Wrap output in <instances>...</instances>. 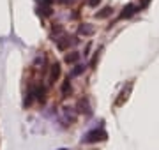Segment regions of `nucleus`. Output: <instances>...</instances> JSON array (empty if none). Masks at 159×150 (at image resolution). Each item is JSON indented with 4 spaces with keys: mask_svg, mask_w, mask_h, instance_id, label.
Wrapping results in <instances>:
<instances>
[{
    "mask_svg": "<svg viewBox=\"0 0 159 150\" xmlns=\"http://www.w3.org/2000/svg\"><path fill=\"white\" fill-rule=\"evenodd\" d=\"M62 150H66V148H62Z\"/></svg>",
    "mask_w": 159,
    "mask_h": 150,
    "instance_id": "5",
    "label": "nucleus"
},
{
    "mask_svg": "<svg viewBox=\"0 0 159 150\" xmlns=\"http://www.w3.org/2000/svg\"><path fill=\"white\" fill-rule=\"evenodd\" d=\"M60 74V67H58V64H53L50 69V81H55Z\"/></svg>",
    "mask_w": 159,
    "mask_h": 150,
    "instance_id": "2",
    "label": "nucleus"
},
{
    "mask_svg": "<svg viewBox=\"0 0 159 150\" xmlns=\"http://www.w3.org/2000/svg\"><path fill=\"white\" fill-rule=\"evenodd\" d=\"M69 90H71V88H69V81L66 80V81H64V87H62V94H67Z\"/></svg>",
    "mask_w": 159,
    "mask_h": 150,
    "instance_id": "4",
    "label": "nucleus"
},
{
    "mask_svg": "<svg viewBox=\"0 0 159 150\" xmlns=\"http://www.w3.org/2000/svg\"><path fill=\"white\" fill-rule=\"evenodd\" d=\"M78 58H80V53H71V55H67V57H66V62L73 64V62H76Z\"/></svg>",
    "mask_w": 159,
    "mask_h": 150,
    "instance_id": "3",
    "label": "nucleus"
},
{
    "mask_svg": "<svg viewBox=\"0 0 159 150\" xmlns=\"http://www.w3.org/2000/svg\"><path fill=\"white\" fill-rule=\"evenodd\" d=\"M102 139H106V133L102 129H99V131L87 133L85 138H83V143H96V141H102Z\"/></svg>",
    "mask_w": 159,
    "mask_h": 150,
    "instance_id": "1",
    "label": "nucleus"
}]
</instances>
